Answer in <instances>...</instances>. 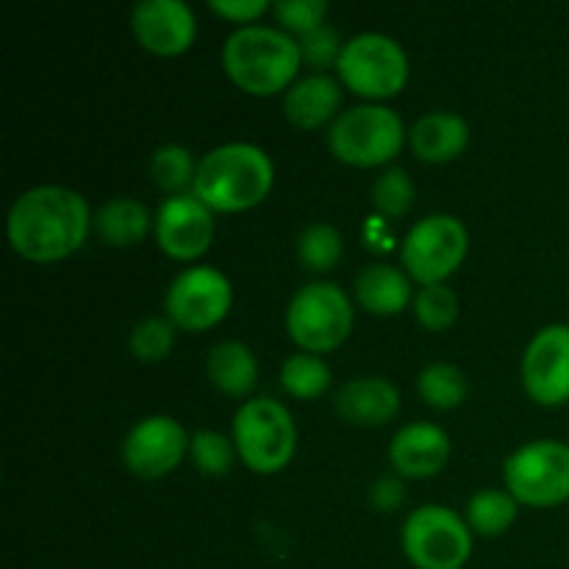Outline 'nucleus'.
<instances>
[{"mask_svg":"<svg viewBox=\"0 0 569 569\" xmlns=\"http://www.w3.org/2000/svg\"><path fill=\"white\" fill-rule=\"evenodd\" d=\"M94 228L89 203L81 192L59 183H44L22 192L11 203L6 233L17 256L39 264L76 253Z\"/></svg>","mask_w":569,"mask_h":569,"instance_id":"obj_1","label":"nucleus"},{"mask_svg":"<svg viewBox=\"0 0 569 569\" xmlns=\"http://www.w3.org/2000/svg\"><path fill=\"white\" fill-rule=\"evenodd\" d=\"M276 183V167L267 150L250 142H228L211 148L198 161L192 194L211 211L237 214L267 200Z\"/></svg>","mask_w":569,"mask_h":569,"instance_id":"obj_2","label":"nucleus"},{"mask_svg":"<svg viewBox=\"0 0 569 569\" xmlns=\"http://www.w3.org/2000/svg\"><path fill=\"white\" fill-rule=\"evenodd\" d=\"M300 64L298 39L281 28L242 26L222 44V67L228 78L248 94H278L292 87Z\"/></svg>","mask_w":569,"mask_h":569,"instance_id":"obj_3","label":"nucleus"},{"mask_svg":"<svg viewBox=\"0 0 569 569\" xmlns=\"http://www.w3.org/2000/svg\"><path fill=\"white\" fill-rule=\"evenodd\" d=\"M406 137L409 133L398 111L381 103H361L339 111L328 128V148L350 167H381L400 156Z\"/></svg>","mask_w":569,"mask_h":569,"instance_id":"obj_4","label":"nucleus"},{"mask_svg":"<svg viewBox=\"0 0 569 569\" xmlns=\"http://www.w3.org/2000/svg\"><path fill=\"white\" fill-rule=\"evenodd\" d=\"M233 445L239 459L259 476H276L298 450V428L283 403L272 398L244 400L233 415Z\"/></svg>","mask_w":569,"mask_h":569,"instance_id":"obj_5","label":"nucleus"},{"mask_svg":"<svg viewBox=\"0 0 569 569\" xmlns=\"http://www.w3.org/2000/svg\"><path fill=\"white\" fill-rule=\"evenodd\" d=\"M287 331L303 353H331L353 331V303L331 281H311L287 306Z\"/></svg>","mask_w":569,"mask_h":569,"instance_id":"obj_6","label":"nucleus"},{"mask_svg":"<svg viewBox=\"0 0 569 569\" xmlns=\"http://www.w3.org/2000/svg\"><path fill=\"white\" fill-rule=\"evenodd\" d=\"M337 72L350 92L378 103L403 92L409 81V56L387 33L367 31L345 42Z\"/></svg>","mask_w":569,"mask_h":569,"instance_id":"obj_7","label":"nucleus"},{"mask_svg":"<svg viewBox=\"0 0 569 569\" xmlns=\"http://www.w3.org/2000/svg\"><path fill=\"white\" fill-rule=\"evenodd\" d=\"M506 492L531 509H553L569 500V445L537 439L522 445L503 465Z\"/></svg>","mask_w":569,"mask_h":569,"instance_id":"obj_8","label":"nucleus"},{"mask_svg":"<svg viewBox=\"0 0 569 569\" xmlns=\"http://www.w3.org/2000/svg\"><path fill=\"white\" fill-rule=\"evenodd\" d=\"M400 542L417 569H461L472 556V528L448 506L428 503L406 517Z\"/></svg>","mask_w":569,"mask_h":569,"instance_id":"obj_9","label":"nucleus"},{"mask_svg":"<svg viewBox=\"0 0 569 569\" xmlns=\"http://www.w3.org/2000/svg\"><path fill=\"white\" fill-rule=\"evenodd\" d=\"M470 233L453 214H428L409 228L400 244L406 272L420 287L445 283L467 259Z\"/></svg>","mask_w":569,"mask_h":569,"instance_id":"obj_10","label":"nucleus"},{"mask_svg":"<svg viewBox=\"0 0 569 569\" xmlns=\"http://www.w3.org/2000/svg\"><path fill=\"white\" fill-rule=\"evenodd\" d=\"M231 281L217 267H187L172 278L164 295V311L181 331H209L231 311Z\"/></svg>","mask_w":569,"mask_h":569,"instance_id":"obj_11","label":"nucleus"},{"mask_svg":"<svg viewBox=\"0 0 569 569\" xmlns=\"http://www.w3.org/2000/svg\"><path fill=\"white\" fill-rule=\"evenodd\" d=\"M522 387L539 406L569 403V326L565 322L533 333L522 353Z\"/></svg>","mask_w":569,"mask_h":569,"instance_id":"obj_12","label":"nucleus"},{"mask_svg":"<svg viewBox=\"0 0 569 569\" xmlns=\"http://www.w3.org/2000/svg\"><path fill=\"white\" fill-rule=\"evenodd\" d=\"M187 431L167 415H150L139 420L122 439V461L139 478H164L189 453Z\"/></svg>","mask_w":569,"mask_h":569,"instance_id":"obj_13","label":"nucleus"},{"mask_svg":"<svg viewBox=\"0 0 569 569\" xmlns=\"http://www.w3.org/2000/svg\"><path fill=\"white\" fill-rule=\"evenodd\" d=\"M156 244L176 261H194L214 239V211L192 192L172 194L156 211Z\"/></svg>","mask_w":569,"mask_h":569,"instance_id":"obj_14","label":"nucleus"},{"mask_svg":"<svg viewBox=\"0 0 569 569\" xmlns=\"http://www.w3.org/2000/svg\"><path fill=\"white\" fill-rule=\"evenodd\" d=\"M131 31L150 53L178 56L194 42L198 20L183 0H142L131 11Z\"/></svg>","mask_w":569,"mask_h":569,"instance_id":"obj_15","label":"nucleus"},{"mask_svg":"<svg viewBox=\"0 0 569 569\" xmlns=\"http://www.w3.org/2000/svg\"><path fill=\"white\" fill-rule=\"evenodd\" d=\"M450 459V437L433 422H409L389 445V461L403 478H431Z\"/></svg>","mask_w":569,"mask_h":569,"instance_id":"obj_16","label":"nucleus"},{"mask_svg":"<svg viewBox=\"0 0 569 569\" xmlns=\"http://www.w3.org/2000/svg\"><path fill=\"white\" fill-rule=\"evenodd\" d=\"M333 406H337L339 417L350 426L378 428L398 417L400 392L387 378L365 376L342 383L337 398H333Z\"/></svg>","mask_w":569,"mask_h":569,"instance_id":"obj_17","label":"nucleus"},{"mask_svg":"<svg viewBox=\"0 0 569 569\" xmlns=\"http://www.w3.org/2000/svg\"><path fill=\"white\" fill-rule=\"evenodd\" d=\"M339 103H342L339 81H333L326 72H315V76L300 78V81H295L287 89V94H283V114H287V120L295 128L315 131V128H322L326 122L337 120Z\"/></svg>","mask_w":569,"mask_h":569,"instance_id":"obj_18","label":"nucleus"},{"mask_svg":"<svg viewBox=\"0 0 569 569\" xmlns=\"http://www.w3.org/2000/svg\"><path fill=\"white\" fill-rule=\"evenodd\" d=\"M409 144L415 156L428 164H445L459 159L470 144V126L453 111H431L420 117L409 131Z\"/></svg>","mask_w":569,"mask_h":569,"instance_id":"obj_19","label":"nucleus"},{"mask_svg":"<svg viewBox=\"0 0 569 569\" xmlns=\"http://www.w3.org/2000/svg\"><path fill=\"white\" fill-rule=\"evenodd\" d=\"M356 300L378 317H395L415 303L409 276L392 264H367L356 276Z\"/></svg>","mask_w":569,"mask_h":569,"instance_id":"obj_20","label":"nucleus"},{"mask_svg":"<svg viewBox=\"0 0 569 569\" xmlns=\"http://www.w3.org/2000/svg\"><path fill=\"white\" fill-rule=\"evenodd\" d=\"M206 376L228 398H244L259 381V361L253 350L237 339L217 342L206 356Z\"/></svg>","mask_w":569,"mask_h":569,"instance_id":"obj_21","label":"nucleus"},{"mask_svg":"<svg viewBox=\"0 0 569 569\" xmlns=\"http://www.w3.org/2000/svg\"><path fill=\"white\" fill-rule=\"evenodd\" d=\"M148 206L133 198H114L103 203L94 214V231L111 248H133L148 237L153 226Z\"/></svg>","mask_w":569,"mask_h":569,"instance_id":"obj_22","label":"nucleus"},{"mask_svg":"<svg viewBox=\"0 0 569 569\" xmlns=\"http://www.w3.org/2000/svg\"><path fill=\"white\" fill-rule=\"evenodd\" d=\"M517 506L506 489H481L467 500V526L481 537H500L515 526Z\"/></svg>","mask_w":569,"mask_h":569,"instance_id":"obj_23","label":"nucleus"},{"mask_svg":"<svg viewBox=\"0 0 569 569\" xmlns=\"http://www.w3.org/2000/svg\"><path fill=\"white\" fill-rule=\"evenodd\" d=\"M281 387L298 400H317L331 389V367L315 353H295L281 365Z\"/></svg>","mask_w":569,"mask_h":569,"instance_id":"obj_24","label":"nucleus"},{"mask_svg":"<svg viewBox=\"0 0 569 569\" xmlns=\"http://www.w3.org/2000/svg\"><path fill=\"white\" fill-rule=\"evenodd\" d=\"M417 392L431 409L450 411L465 403L467 398V376L456 365L448 361H433L417 376Z\"/></svg>","mask_w":569,"mask_h":569,"instance_id":"obj_25","label":"nucleus"},{"mask_svg":"<svg viewBox=\"0 0 569 569\" xmlns=\"http://www.w3.org/2000/svg\"><path fill=\"white\" fill-rule=\"evenodd\" d=\"M198 176V161L192 159L183 144H161L150 159V178L156 189L172 194H187L189 187H194Z\"/></svg>","mask_w":569,"mask_h":569,"instance_id":"obj_26","label":"nucleus"},{"mask_svg":"<svg viewBox=\"0 0 569 569\" xmlns=\"http://www.w3.org/2000/svg\"><path fill=\"white\" fill-rule=\"evenodd\" d=\"M342 233L328 222H311L298 239V259L311 272L333 270L342 259Z\"/></svg>","mask_w":569,"mask_h":569,"instance_id":"obj_27","label":"nucleus"},{"mask_svg":"<svg viewBox=\"0 0 569 569\" xmlns=\"http://www.w3.org/2000/svg\"><path fill=\"white\" fill-rule=\"evenodd\" d=\"M176 331L170 317H144L142 322H137L128 337V350L133 353V359L139 361H161L170 356V350L176 348Z\"/></svg>","mask_w":569,"mask_h":569,"instance_id":"obj_28","label":"nucleus"},{"mask_svg":"<svg viewBox=\"0 0 569 569\" xmlns=\"http://www.w3.org/2000/svg\"><path fill=\"white\" fill-rule=\"evenodd\" d=\"M237 456V445L220 431H198L189 439V459L203 476H228Z\"/></svg>","mask_w":569,"mask_h":569,"instance_id":"obj_29","label":"nucleus"},{"mask_svg":"<svg viewBox=\"0 0 569 569\" xmlns=\"http://www.w3.org/2000/svg\"><path fill=\"white\" fill-rule=\"evenodd\" d=\"M415 203V183H411L409 172L403 167H389L372 183V206L378 209V214L389 217V220H398Z\"/></svg>","mask_w":569,"mask_h":569,"instance_id":"obj_30","label":"nucleus"},{"mask_svg":"<svg viewBox=\"0 0 569 569\" xmlns=\"http://www.w3.org/2000/svg\"><path fill=\"white\" fill-rule=\"evenodd\" d=\"M415 317L426 331H445L459 317V298L445 283L422 287L415 295Z\"/></svg>","mask_w":569,"mask_h":569,"instance_id":"obj_31","label":"nucleus"},{"mask_svg":"<svg viewBox=\"0 0 569 569\" xmlns=\"http://www.w3.org/2000/svg\"><path fill=\"white\" fill-rule=\"evenodd\" d=\"M298 44L303 64L315 67L317 72H326L331 70V67H337L339 56H342L345 50V42L339 39V33L333 31L331 26H320L315 28V31L303 33V37L298 39Z\"/></svg>","mask_w":569,"mask_h":569,"instance_id":"obj_32","label":"nucleus"},{"mask_svg":"<svg viewBox=\"0 0 569 569\" xmlns=\"http://www.w3.org/2000/svg\"><path fill=\"white\" fill-rule=\"evenodd\" d=\"M272 11H276L278 22L287 28V33L295 31L298 37H303V33L326 26L322 20L328 14V3L326 0H278Z\"/></svg>","mask_w":569,"mask_h":569,"instance_id":"obj_33","label":"nucleus"},{"mask_svg":"<svg viewBox=\"0 0 569 569\" xmlns=\"http://www.w3.org/2000/svg\"><path fill=\"white\" fill-rule=\"evenodd\" d=\"M209 9L231 22H256L270 3L267 0H211Z\"/></svg>","mask_w":569,"mask_h":569,"instance_id":"obj_34","label":"nucleus"},{"mask_svg":"<svg viewBox=\"0 0 569 569\" xmlns=\"http://www.w3.org/2000/svg\"><path fill=\"white\" fill-rule=\"evenodd\" d=\"M370 500L378 511H395L403 503V483L392 476L378 478V481L372 483Z\"/></svg>","mask_w":569,"mask_h":569,"instance_id":"obj_35","label":"nucleus"}]
</instances>
